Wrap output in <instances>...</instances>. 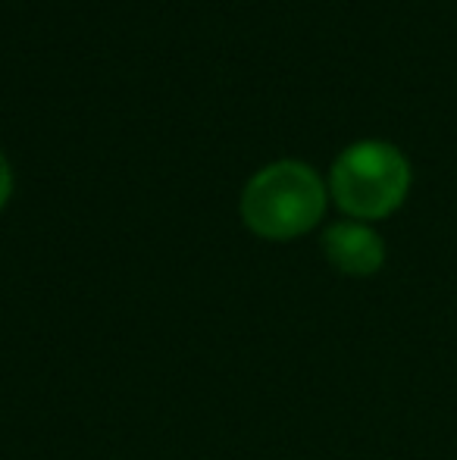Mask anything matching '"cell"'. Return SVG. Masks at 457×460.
Masks as SVG:
<instances>
[{
    "instance_id": "obj_2",
    "label": "cell",
    "mask_w": 457,
    "mask_h": 460,
    "mask_svg": "<svg viewBox=\"0 0 457 460\" xmlns=\"http://www.w3.org/2000/svg\"><path fill=\"white\" fill-rule=\"evenodd\" d=\"M410 188V166L389 141H357L332 166V194L357 219L389 217Z\"/></svg>"
},
{
    "instance_id": "obj_4",
    "label": "cell",
    "mask_w": 457,
    "mask_h": 460,
    "mask_svg": "<svg viewBox=\"0 0 457 460\" xmlns=\"http://www.w3.org/2000/svg\"><path fill=\"white\" fill-rule=\"evenodd\" d=\"M10 191H13V172H10V166H6L4 154H0V210H4V204L10 200Z\"/></svg>"
},
{
    "instance_id": "obj_1",
    "label": "cell",
    "mask_w": 457,
    "mask_h": 460,
    "mask_svg": "<svg viewBox=\"0 0 457 460\" xmlns=\"http://www.w3.org/2000/svg\"><path fill=\"white\" fill-rule=\"evenodd\" d=\"M326 210V188L307 164L279 160L260 170L242 194V219L254 235L286 242L311 232Z\"/></svg>"
},
{
    "instance_id": "obj_3",
    "label": "cell",
    "mask_w": 457,
    "mask_h": 460,
    "mask_svg": "<svg viewBox=\"0 0 457 460\" xmlns=\"http://www.w3.org/2000/svg\"><path fill=\"white\" fill-rule=\"evenodd\" d=\"M330 263L345 276H373L385 261L382 238L360 223H338L323 235Z\"/></svg>"
}]
</instances>
